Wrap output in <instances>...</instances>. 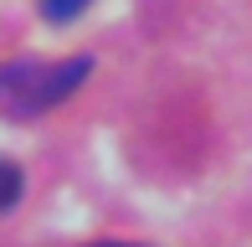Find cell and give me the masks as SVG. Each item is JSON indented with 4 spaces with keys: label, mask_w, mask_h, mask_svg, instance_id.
<instances>
[{
    "label": "cell",
    "mask_w": 252,
    "mask_h": 247,
    "mask_svg": "<svg viewBox=\"0 0 252 247\" xmlns=\"http://www.w3.org/2000/svg\"><path fill=\"white\" fill-rule=\"evenodd\" d=\"M93 72L88 57H62V62H5L0 67V114L5 119H36L57 108L62 98H72L83 88V77Z\"/></svg>",
    "instance_id": "6da1fadb"
},
{
    "label": "cell",
    "mask_w": 252,
    "mask_h": 247,
    "mask_svg": "<svg viewBox=\"0 0 252 247\" xmlns=\"http://www.w3.org/2000/svg\"><path fill=\"white\" fill-rule=\"evenodd\" d=\"M21 170H16V160H0V211H10L21 201Z\"/></svg>",
    "instance_id": "7a4b0ae2"
},
{
    "label": "cell",
    "mask_w": 252,
    "mask_h": 247,
    "mask_svg": "<svg viewBox=\"0 0 252 247\" xmlns=\"http://www.w3.org/2000/svg\"><path fill=\"white\" fill-rule=\"evenodd\" d=\"M36 5H41V16H47V21H57V26H62V21H77L88 5H93V0H36Z\"/></svg>",
    "instance_id": "3957f363"
},
{
    "label": "cell",
    "mask_w": 252,
    "mask_h": 247,
    "mask_svg": "<svg viewBox=\"0 0 252 247\" xmlns=\"http://www.w3.org/2000/svg\"><path fill=\"white\" fill-rule=\"evenodd\" d=\"M93 247H134V242H93Z\"/></svg>",
    "instance_id": "277c9868"
}]
</instances>
